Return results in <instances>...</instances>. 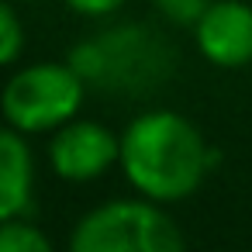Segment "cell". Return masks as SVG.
Listing matches in <instances>:
<instances>
[{
	"label": "cell",
	"mask_w": 252,
	"mask_h": 252,
	"mask_svg": "<svg viewBox=\"0 0 252 252\" xmlns=\"http://www.w3.org/2000/svg\"><path fill=\"white\" fill-rule=\"evenodd\" d=\"M121 159V135L94 118H73L49 138V166L66 183H94Z\"/></svg>",
	"instance_id": "5"
},
{
	"label": "cell",
	"mask_w": 252,
	"mask_h": 252,
	"mask_svg": "<svg viewBox=\"0 0 252 252\" xmlns=\"http://www.w3.org/2000/svg\"><path fill=\"white\" fill-rule=\"evenodd\" d=\"M149 4L159 11V18H166L169 25L180 28H193L200 21V14L214 4V0H149Z\"/></svg>",
	"instance_id": "10"
},
{
	"label": "cell",
	"mask_w": 252,
	"mask_h": 252,
	"mask_svg": "<svg viewBox=\"0 0 252 252\" xmlns=\"http://www.w3.org/2000/svg\"><path fill=\"white\" fill-rule=\"evenodd\" d=\"M249 4H252V0H249Z\"/></svg>",
	"instance_id": "12"
},
{
	"label": "cell",
	"mask_w": 252,
	"mask_h": 252,
	"mask_svg": "<svg viewBox=\"0 0 252 252\" xmlns=\"http://www.w3.org/2000/svg\"><path fill=\"white\" fill-rule=\"evenodd\" d=\"M118 166L138 197L166 207L200 190L207 173L218 166V152L187 114L152 107L131 118L121 131Z\"/></svg>",
	"instance_id": "1"
},
{
	"label": "cell",
	"mask_w": 252,
	"mask_h": 252,
	"mask_svg": "<svg viewBox=\"0 0 252 252\" xmlns=\"http://www.w3.org/2000/svg\"><path fill=\"white\" fill-rule=\"evenodd\" d=\"M0 252H56V245L35 221L11 218L0 224Z\"/></svg>",
	"instance_id": "8"
},
{
	"label": "cell",
	"mask_w": 252,
	"mask_h": 252,
	"mask_svg": "<svg viewBox=\"0 0 252 252\" xmlns=\"http://www.w3.org/2000/svg\"><path fill=\"white\" fill-rule=\"evenodd\" d=\"M25 52V21L11 0H0V69H7Z\"/></svg>",
	"instance_id": "9"
},
{
	"label": "cell",
	"mask_w": 252,
	"mask_h": 252,
	"mask_svg": "<svg viewBox=\"0 0 252 252\" xmlns=\"http://www.w3.org/2000/svg\"><path fill=\"white\" fill-rule=\"evenodd\" d=\"M63 4L80 18H111L128 4V0H63Z\"/></svg>",
	"instance_id": "11"
},
{
	"label": "cell",
	"mask_w": 252,
	"mask_h": 252,
	"mask_svg": "<svg viewBox=\"0 0 252 252\" xmlns=\"http://www.w3.org/2000/svg\"><path fill=\"white\" fill-rule=\"evenodd\" d=\"M35 152L28 135L11 125H0V224L25 218L35 200Z\"/></svg>",
	"instance_id": "7"
},
{
	"label": "cell",
	"mask_w": 252,
	"mask_h": 252,
	"mask_svg": "<svg viewBox=\"0 0 252 252\" xmlns=\"http://www.w3.org/2000/svg\"><path fill=\"white\" fill-rule=\"evenodd\" d=\"M66 63L87 87H97L114 97H149L156 94L176 66L173 45L142 21H121L94 38L76 42L66 52Z\"/></svg>",
	"instance_id": "2"
},
{
	"label": "cell",
	"mask_w": 252,
	"mask_h": 252,
	"mask_svg": "<svg viewBox=\"0 0 252 252\" xmlns=\"http://www.w3.org/2000/svg\"><path fill=\"white\" fill-rule=\"evenodd\" d=\"M83 100L87 83L66 59L28 63L7 76L0 90V114H4V125L18 128L21 135H49L80 118Z\"/></svg>",
	"instance_id": "4"
},
{
	"label": "cell",
	"mask_w": 252,
	"mask_h": 252,
	"mask_svg": "<svg viewBox=\"0 0 252 252\" xmlns=\"http://www.w3.org/2000/svg\"><path fill=\"white\" fill-rule=\"evenodd\" d=\"M66 252H187V238L162 204L114 197L76 221Z\"/></svg>",
	"instance_id": "3"
},
{
	"label": "cell",
	"mask_w": 252,
	"mask_h": 252,
	"mask_svg": "<svg viewBox=\"0 0 252 252\" xmlns=\"http://www.w3.org/2000/svg\"><path fill=\"white\" fill-rule=\"evenodd\" d=\"M197 52L218 69L252 66V4L249 0H214L193 25Z\"/></svg>",
	"instance_id": "6"
}]
</instances>
